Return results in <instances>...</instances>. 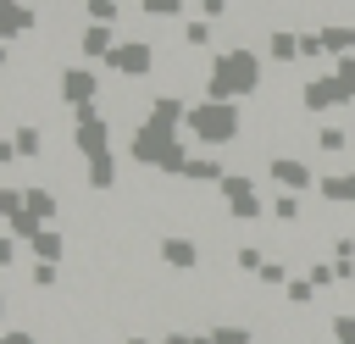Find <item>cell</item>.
<instances>
[{
    "instance_id": "4316f807",
    "label": "cell",
    "mask_w": 355,
    "mask_h": 344,
    "mask_svg": "<svg viewBox=\"0 0 355 344\" xmlns=\"http://www.w3.org/2000/svg\"><path fill=\"white\" fill-rule=\"evenodd\" d=\"M272 216H277L283 227H294V222L305 216V200H300V194H272Z\"/></svg>"
},
{
    "instance_id": "8992f818",
    "label": "cell",
    "mask_w": 355,
    "mask_h": 344,
    "mask_svg": "<svg viewBox=\"0 0 355 344\" xmlns=\"http://www.w3.org/2000/svg\"><path fill=\"white\" fill-rule=\"evenodd\" d=\"M72 150H78V161L111 155V122L100 117V105H89V111H72Z\"/></svg>"
},
{
    "instance_id": "f546056e",
    "label": "cell",
    "mask_w": 355,
    "mask_h": 344,
    "mask_svg": "<svg viewBox=\"0 0 355 344\" xmlns=\"http://www.w3.org/2000/svg\"><path fill=\"white\" fill-rule=\"evenodd\" d=\"M78 6H83L89 22H116L122 17V0H78Z\"/></svg>"
},
{
    "instance_id": "ac0fdd59",
    "label": "cell",
    "mask_w": 355,
    "mask_h": 344,
    "mask_svg": "<svg viewBox=\"0 0 355 344\" xmlns=\"http://www.w3.org/2000/svg\"><path fill=\"white\" fill-rule=\"evenodd\" d=\"M83 183H89L94 194H111V189H116V150H111V155L83 161Z\"/></svg>"
},
{
    "instance_id": "d590c367",
    "label": "cell",
    "mask_w": 355,
    "mask_h": 344,
    "mask_svg": "<svg viewBox=\"0 0 355 344\" xmlns=\"http://www.w3.org/2000/svg\"><path fill=\"white\" fill-rule=\"evenodd\" d=\"M155 344H211V333H194V327H172V333H161Z\"/></svg>"
},
{
    "instance_id": "3957f363",
    "label": "cell",
    "mask_w": 355,
    "mask_h": 344,
    "mask_svg": "<svg viewBox=\"0 0 355 344\" xmlns=\"http://www.w3.org/2000/svg\"><path fill=\"white\" fill-rule=\"evenodd\" d=\"M216 194H222V205H227V216H233L239 227H255V222L272 211V200H261V189H255L250 172H227V178L216 183Z\"/></svg>"
},
{
    "instance_id": "7c38bea8",
    "label": "cell",
    "mask_w": 355,
    "mask_h": 344,
    "mask_svg": "<svg viewBox=\"0 0 355 344\" xmlns=\"http://www.w3.org/2000/svg\"><path fill=\"white\" fill-rule=\"evenodd\" d=\"M33 22H39V11H33L28 0H0V39H6V44H17Z\"/></svg>"
},
{
    "instance_id": "d4e9b609",
    "label": "cell",
    "mask_w": 355,
    "mask_h": 344,
    "mask_svg": "<svg viewBox=\"0 0 355 344\" xmlns=\"http://www.w3.org/2000/svg\"><path fill=\"white\" fill-rule=\"evenodd\" d=\"M327 333H333V344H355V311L333 305V311H327Z\"/></svg>"
},
{
    "instance_id": "277c9868",
    "label": "cell",
    "mask_w": 355,
    "mask_h": 344,
    "mask_svg": "<svg viewBox=\"0 0 355 344\" xmlns=\"http://www.w3.org/2000/svg\"><path fill=\"white\" fill-rule=\"evenodd\" d=\"M178 144H183V139H178V128H161V122H150V117H144V122L128 133V161H139V166H150V172H155Z\"/></svg>"
},
{
    "instance_id": "7a4b0ae2",
    "label": "cell",
    "mask_w": 355,
    "mask_h": 344,
    "mask_svg": "<svg viewBox=\"0 0 355 344\" xmlns=\"http://www.w3.org/2000/svg\"><path fill=\"white\" fill-rule=\"evenodd\" d=\"M183 128H189V139L200 150H227L244 133V111L233 100H200V105H189V122Z\"/></svg>"
},
{
    "instance_id": "5bb4252c",
    "label": "cell",
    "mask_w": 355,
    "mask_h": 344,
    "mask_svg": "<svg viewBox=\"0 0 355 344\" xmlns=\"http://www.w3.org/2000/svg\"><path fill=\"white\" fill-rule=\"evenodd\" d=\"M28 250H33V261L61 266V261H67V233H61V227H39V233L28 239Z\"/></svg>"
},
{
    "instance_id": "60d3db41",
    "label": "cell",
    "mask_w": 355,
    "mask_h": 344,
    "mask_svg": "<svg viewBox=\"0 0 355 344\" xmlns=\"http://www.w3.org/2000/svg\"><path fill=\"white\" fill-rule=\"evenodd\" d=\"M272 344H283V338H272Z\"/></svg>"
},
{
    "instance_id": "d6a6232c",
    "label": "cell",
    "mask_w": 355,
    "mask_h": 344,
    "mask_svg": "<svg viewBox=\"0 0 355 344\" xmlns=\"http://www.w3.org/2000/svg\"><path fill=\"white\" fill-rule=\"evenodd\" d=\"M305 277H311L316 289H338V261H311Z\"/></svg>"
},
{
    "instance_id": "4fadbf2b",
    "label": "cell",
    "mask_w": 355,
    "mask_h": 344,
    "mask_svg": "<svg viewBox=\"0 0 355 344\" xmlns=\"http://www.w3.org/2000/svg\"><path fill=\"white\" fill-rule=\"evenodd\" d=\"M222 178H227V166H222V155H216V150L189 155V166H183V183H200V189H216Z\"/></svg>"
},
{
    "instance_id": "52a82bcc",
    "label": "cell",
    "mask_w": 355,
    "mask_h": 344,
    "mask_svg": "<svg viewBox=\"0 0 355 344\" xmlns=\"http://www.w3.org/2000/svg\"><path fill=\"white\" fill-rule=\"evenodd\" d=\"M105 72H116V78H150V72H155V44H150V39H122V44L111 50Z\"/></svg>"
},
{
    "instance_id": "b9f144b4",
    "label": "cell",
    "mask_w": 355,
    "mask_h": 344,
    "mask_svg": "<svg viewBox=\"0 0 355 344\" xmlns=\"http://www.w3.org/2000/svg\"><path fill=\"white\" fill-rule=\"evenodd\" d=\"M349 166H355V155H349Z\"/></svg>"
},
{
    "instance_id": "484cf974",
    "label": "cell",
    "mask_w": 355,
    "mask_h": 344,
    "mask_svg": "<svg viewBox=\"0 0 355 344\" xmlns=\"http://www.w3.org/2000/svg\"><path fill=\"white\" fill-rule=\"evenodd\" d=\"M316 150H322V155H338V150H349V128H338V122L316 128Z\"/></svg>"
},
{
    "instance_id": "1f68e13d",
    "label": "cell",
    "mask_w": 355,
    "mask_h": 344,
    "mask_svg": "<svg viewBox=\"0 0 355 344\" xmlns=\"http://www.w3.org/2000/svg\"><path fill=\"white\" fill-rule=\"evenodd\" d=\"M255 283H261V289H288V261H277V255H272V261L261 266V277H255Z\"/></svg>"
},
{
    "instance_id": "4dcf8cb0",
    "label": "cell",
    "mask_w": 355,
    "mask_h": 344,
    "mask_svg": "<svg viewBox=\"0 0 355 344\" xmlns=\"http://www.w3.org/2000/svg\"><path fill=\"white\" fill-rule=\"evenodd\" d=\"M327 44H322V28H300V61H322Z\"/></svg>"
},
{
    "instance_id": "e0dca14e",
    "label": "cell",
    "mask_w": 355,
    "mask_h": 344,
    "mask_svg": "<svg viewBox=\"0 0 355 344\" xmlns=\"http://www.w3.org/2000/svg\"><path fill=\"white\" fill-rule=\"evenodd\" d=\"M144 117L161 122V128H183V122H189V100H178V94H155Z\"/></svg>"
},
{
    "instance_id": "603a6c76",
    "label": "cell",
    "mask_w": 355,
    "mask_h": 344,
    "mask_svg": "<svg viewBox=\"0 0 355 344\" xmlns=\"http://www.w3.org/2000/svg\"><path fill=\"white\" fill-rule=\"evenodd\" d=\"M211 344H255L250 322H211Z\"/></svg>"
},
{
    "instance_id": "5b68a950",
    "label": "cell",
    "mask_w": 355,
    "mask_h": 344,
    "mask_svg": "<svg viewBox=\"0 0 355 344\" xmlns=\"http://www.w3.org/2000/svg\"><path fill=\"white\" fill-rule=\"evenodd\" d=\"M55 94H61L67 111H89V105H100V72L89 61H72V67H61Z\"/></svg>"
},
{
    "instance_id": "7402d4cb",
    "label": "cell",
    "mask_w": 355,
    "mask_h": 344,
    "mask_svg": "<svg viewBox=\"0 0 355 344\" xmlns=\"http://www.w3.org/2000/svg\"><path fill=\"white\" fill-rule=\"evenodd\" d=\"M211 39H216V22L211 17H189L183 22V44L189 50H211Z\"/></svg>"
},
{
    "instance_id": "cb8c5ba5",
    "label": "cell",
    "mask_w": 355,
    "mask_h": 344,
    "mask_svg": "<svg viewBox=\"0 0 355 344\" xmlns=\"http://www.w3.org/2000/svg\"><path fill=\"white\" fill-rule=\"evenodd\" d=\"M183 6H189V0H139V17H150V22H178Z\"/></svg>"
},
{
    "instance_id": "e575fe53",
    "label": "cell",
    "mask_w": 355,
    "mask_h": 344,
    "mask_svg": "<svg viewBox=\"0 0 355 344\" xmlns=\"http://www.w3.org/2000/svg\"><path fill=\"white\" fill-rule=\"evenodd\" d=\"M28 283H33V289H55V283H61V266H50V261H33V266H28Z\"/></svg>"
},
{
    "instance_id": "ffe728a7",
    "label": "cell",
    "mask_w": 355,
    "mask_h": 344,
    "mask_svg": "<svg viewBox=\"0 0 355 344\" xmlns=\"http://www.w3.org/2000/svg\"><path fill=\"white\" fill-rule=\"evenodd\" d=\"M11 150H17V161H39L44 155V128H33V122L11 128Z\"/></svg>"
},
{
    "instance_id": "f35d334b",
    "label": "cell",
    "mask_w": 355,
    "mask_h": 344,
    "mask_svg": "<svg viewBox=\"0 0 355 344\" xmlns=\"http://www.w3.org/2000/svg\"><path fill=\"white\" fill-rule=\"evenodd\" d=\"M194 6H200V17H211V22H222V17H227V6H233V0H194Z\"/></svg>"
},
{
    "instance_id": "74e56055",
    "label": "cell",
    "mask_w": 355,
    "mask_h": 344,
    "mask_svg": "<svg viewBox=\"0 0 355 344\" xmlns=\"http://www.w3.org/2000/svg\"><path fill=\"white\" fill-rule=\"evenodd\" d=\"M0 344H44V338H39L33 327H17V322H11V327L0 333Z\"/></svg>"
},
{
    "instance_id": "9a60e30c",
    "label": "cell",
    "mask_w": 355,
    "mask_h": 344,
    "mask_svg": "<svg viewBox=\"0 0 355 344\" xmlns=\"http://www.w3.org/2000/svg\"><path fill=\"white\" fill-rule=\"evenodd\" d=\"M316 194H322L327 205H355V166H349V172H322Z\"/></svg>"
},
{
    "instance_id": "f1b7e54d",
    "label": "cell",
    "mask_w": 355,
    "mask_h": 344,
    "mask_svg": "<svg viewBox=\"0 0 355 344\" xmlns=\"http://www.w3.org/2000/svg\"><path fill=\"white\" fill-rule=\"evenodd\" d=\"M316 294H322V289H316V283H311V277H305V272H300V277H288V289H283V300H288V305H294V311H305V305H311V300H316Z\"/></svg>"
},
{
    "instance_id": "6da1fadb",
    "label": "cell",
    "mask_w": 355,
    "mask_h": 344,
    "mask_svg": "<svg viewBox=\"0 0 355 344\" xmlns=\"http://www.w3.org/2000/svg\"><path fill=\"white\" fill-rule=\"evenodd\" d=\"M261 50H250V44H227V50H216L211 55V67H205V100H250L255 89H261Z\"/></svg>"
},
{
    "instance_id": "83f0119b",
    "label": "cell",
    "mask_w": 355,
    "mask_h": 344,
    "mask_svg": "<svg viewBox=\"0 0 355 344\" xmlns=\"http://www.w3.org/2000/svg\"><path fill=\"white\" fill-rule=\"evenodd\" d=\"M266 261H272V255H266L261 244H239V250H233V266H239V272H250V277H261V266H266Z\"/></svg>"
},
{
    "instance_id": "2e32d148",
    "label": "cell",
    "mask_w": 355,
    "mask_h": 344,
    "mask_svg": "<svg viewBox=\"0 0 355 344\" xmlns=\"http://www.w3.org/2000/svg\"><path fill=\"white\" fill-rule=\"evenodd\" d=\"M266 61H272V67L300 61V33H294V28H272V33H266Z\"/></svg>"
},
{
    "instance_id": "8d00e7d4",
    "label": "cell",
    "mask_w": 355,
    "mask_h": 344,
    "mask_svg": "<svg viewBox=\"0 0 355 344\" xmlns=\"http://www.w3.org/2000/svg\"><path fill=\"white\" fill-rule=\"evenodd\" d=\"M22 261V239H0V272H17Z\"/></svg>"
},
{
    "instance_id": "30bf717a",
    "label": "cell",
    "mask_w": 355,
    "mask_h": 344,
    "mask_svg": "<svg viewBox=\"0 0 355 344\" xmlns=\"http://www.w3.org/2000/svg\"><path fill=\"white\" fill-rule=\"evenodd\" d=\"M116 44H122V39H116V22H83V28H78V55H83L89 67H94V61L105 67Z\"/></svg>"
},
{
    "instance_id": "836d02e7",
    "label": "cell",
    "mask_w": 355,
    "mask_h": 344,
    "mask_svg": "<svg viewBox=\"0 0 355 344\" xmlns=\"http://www.w3.org/2000/svg\"><path fill=\"white\" fill-rule=\"evenodd\" d=\"M333 78H338V89H344V100L355 105V55H338V61H333Z\"/></svg>"
},
{
    "instance_id": "44dd1931",
    "label": "cell",
    "mask_w": 355,
    "mask_h": 344,
    "mask_svg": "<svg viewBox=\"0 0 355 344\" xmlns=\"http://www.w3.org/2000/svg\"><path fill=\"white\" fill-rule=\"evenodd\" d=\"M322 44H327L333 61L338 55H355V22H322Z\"/></svg>"
},
{
    "instance_id": "d6986e66",
    "label": "cell",
    "mask_w": 355,
    "mask_h": 344,
    "mask_svg": "<svg viewBox=\"0 0 355 344\" xmlns=\"http://www.w3.org/2000/svg\"><path fill=\"white\" fill-rule=\"evenodd\" d=\"M22 194H28V216H33V222H44V227H50V222L61 216V200H55V189H44V183H28Z\"/></svg>"
},
{
    "instance_id": "ba28073f",
    "label": "cell",
    "mask_w": 355,
    "mask_h": 344,
    "mask_svg": "<svg viewBox=\"0 0 355 344\" xmlns=\"http://www.w3.org/2000/svg\"><path fill=\"white\" fill-rule=\"evenodd\" d=\"M266 178H272L283 194H311V189L322 183V178L311 172V161H300V155H272V161H266Z\"/></svg>"
},
{
    "instance_id": "8fae6325",
    "label": "cell",
    "mask_w": 355,
    "mask_h": 344,
    "mask_svg": "<svg viewBox=\"0 0 355 344\" xmlns=\"http://www.w3.org/2000/svg\"><path fill=\"white\" fill-rule=\"evenodd\" d=\"M155 255H161L166 272H200V244L189 233H161L155 239Z\"/></svg>"
},
{
    "instance_id": "ab89813d",
    "label": "cell",
    "mask_w": 355,
    "mask_h": 344,
    "mask_svg": "<svg viewBox=\"0 0 355 344\" xmlns=\"http://www.w3.org/2000/svg\"><path fill=\"white\" fill-rule=\"evenodd\" d=\"M122 344H150V338L144 333H122Z\"/></svg>"
},
{
    "instance_id": "9c48e42d",
    "label": "cell",
    "mask_w": 355,
    "mask_h": 344,
    "mask_svg": "<svg viewBox=\"0 0 355 344\" xmlns=\"http://www.w3.org/2000/svg\"><path fill=\"white\" fill-rule=\"evenodd\" d=\"M300 105H305L311 117H322V111H338V105H349V100H344V89H338L333 72H316V78L300 83Z\"/></svg>"
}]
</instances>
